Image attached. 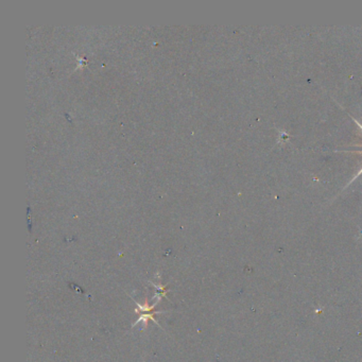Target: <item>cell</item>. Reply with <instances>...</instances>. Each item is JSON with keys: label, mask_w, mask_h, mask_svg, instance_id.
Wrapping results in <instances>:
<instances>
[{"label": "cell", "mask_w": 362, "mask_h": 362, "mask_svg": "<svg viewBox=\"0 0 362 362\" xmlns=\"http://www.w3.org/2000/svg\"><path fill=\"white\" fill-rule=\"evenodd\" d=\"M353 120H354V121H355V122H356V123H357V124L359 125V127H360V130H362V124H361V123H360L359 121H357V120H356V119H353Z\"/></svg>", "instance_id": "obj_1"}]
</instances>
